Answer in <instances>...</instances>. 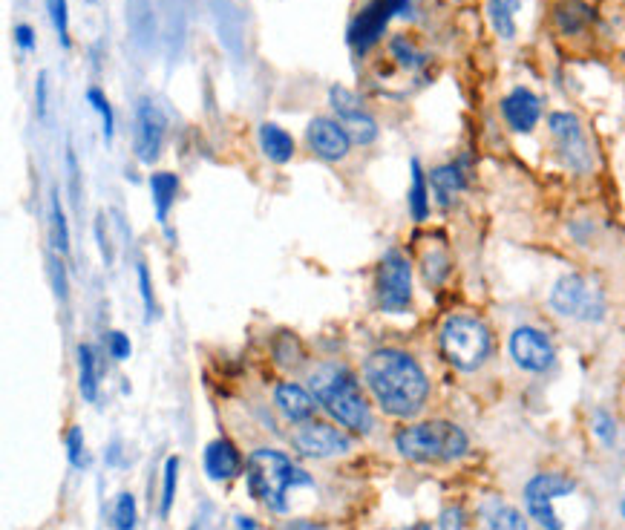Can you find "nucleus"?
<instances>
[{"instance_id":"nucleus-18","label":"nucleus","mask_w":625,"mask_h":530,"mask_svg":"<svg viewBox=\"0 0 625 530\" xmlns=\"http://www.w3.org/2000/svg\"><path fill=\"white\" fill-rule=\"evenodd\" d=\"M479 516L484 530H530L528 519L516 507L507 505L502 499H496V496H490V499L481 502Z\"/></svg>"},{"instance_id":"nucleus-1","label":"nucleus","mask_w":625,"mask_h":530,"mask_svg":"<svg viewBox=\"0 0 625 530\" xmlns=\"http://www.w3.org/2000/svg\"><path fill=\"white\" fill-rule=\"evenodd\" d=\"M363 381L381 410L395 418H412L418 415L427 395L430 381L418 361L401 352V349H378L363 363Z\"/></svg>"},{"instance_id":"nucleus-41","label":"nucleus","mask_w":625,"mask_h":530,"mask_svg":"<svg viewBox=\"0 0 625 530\" xmlns=\"http://www.w3.org/2000/svg\"><path fill=\"white\" fill-rule=\"evenodd\" d=\"M237 525H240L242 530H254V528H257V525H254V522H251L248 516H237Z\"/></svg>"},{"instance_id":"nucleus-43","label":"nucleus","mask_w":625,"mask_h":530,"mask_svg":"<svg viewBox=\"0 0 625 530\" xmlns=\"http://www.w3.org/2000/svg\"><path fill=\"white\" fill-rule=\"evenodd\" d=\"M620 516L625 519V496H623V502H620Z\"/></svg>"},{"instance_id":"nucleus-7","label":"nucleus","mask_w":625,"mask_h":530,"mask_svg":"<svg viewBox=\"0 0 625 530\" xmlns=\"http://www.w3.org/2000/svg\"><path fill=\"white\" fill-rule=\"evenodd\" d=\"M415 9V0H369L355 21L349 24V44L358 55H366L369 49L381 41L386 26L392 18H407Z\"/></svg>"},{"instance_id":"nucleus-35","label":"nucleus","mask_w":625,"mask_h":530,"mask_svg":"<svg viewBox=\"0 0 625 530\" xmlns=\"http://www.w3.org/2000/svg\"><path fill=\"white\" fill-rule=\"evenodd\" d=\"M107 352L113 361H127L133 346H130V338L124 332H107Z\"/></svg>"},{"instance_id":"nucleus-31","label":"nucleus","mask_w":625,"mask_h":530,"mask_svg":"<svg viewBox=\"0 0 625 530\" xmlns=\"http://www.w3.org/2000/svg\"><path fill=\"white\" fill-rule=\"evenodd\" d=\"M87 101H90V107H93L98 116H101L104 139H107V142H113V133H116V116H113V107H110L107 96H104L98 87H90V90H87Z\"/></svg>"},{"instance_id":"nucleus-3","label":"nucleus","mask_w":625,"mask_h":530,"mask_svg":"<svg viewBox=\"0 0 625 530\" xmlns=\"http://www.w3.org/2000/svg\"><path fill=\"white\" fill-rule=\"evenodd\" d=\"M245 476H248L251 496L260 499L271 510H286L291 490L312 484V476L303 467H297L291 458L277 453V450H257V453H251L248 464H245Z\"/></svg>"},{"instance_id":"nucleus-14","label":"nucleus","mask_w":625,"mask_h":530,"mask_svg":"<svg viewBox=\"0 0 625 530\" xmlns=\"http://www.w3.org/2000/svg\"><path fill=\"white\" fill-rule=\"evenodd\" d=\"M306 139L309 147L314 150V156H320L323 162H340L349 156V147H352V136L346 133V127L337 119H326V116H317L309 121L306 127Z\"/></svg>"},{"instance_id":"nucleus-22","label":"nucleus","mask_w":625,"mask_h":530,"mask_svg":"<svg viewBox=\"0 0 625 530\" xmlns=\"http://www.w3.org/2000/svg\"><path fill=\"white\" fill-rule=\"evenodd\" d=\"M430 185H433L438 202L447 208L453 205L458 193L464 191V173H461V165H441L430 173Z\"/></svg>"},{"instance_id":"nucleus-29","label":"nucleus","mask_w":625,"mask_h":530,"mask_svg":"<svg viewBox=\"0 0 625 530\" xmlns=\"http://www.w3.org/2000/svg\"><path fill=\"white\" fill-rule=\"evenodd\" d=\"M49 12L52 29L58 35V44L67 49L70 47V12H67V0H44Z\"/></svg>"},{"instance_id":"nucleus-32","label":"nucleus","mask_w":625,"mask_h":530,"mask_svg":"<svg viewBox=\"0 0 625 530\" xmlns=\"http://www.w3.org/2000/svg\"><path fill=\"white\" fill-rule=\"evenodd\" d=\"M176 482H179V458L170 456L165 461V490H162V516H168L173 499H176Z\"/></svg>"},{"instance_id":"nucleus-2","label":"nucleus","mask_w":625,"mask_h":530,"mask_svg":"<svg viewBox=\"0 0 625 530\" xmlns=\"http://www.w3.org/2000/svg\"><path fill=\"white\" fill-rule=\"evenodd\" d=\"M312 392L317 404L329 415H335L337 421L355 433H369L372 430V412L369 404L363 401L361 386L355 381V375L340 366V363H323L312 372Z\"/></svg>"},{"instance_id":"nucleus-30","label":"nucleus","mask_w":625,"mask_h":530,"mask_svg":"<svg viewBox=\"0 0 625 530\" xmlns=\"http://www.w3.org/2000/svg\"><path fill=\"white\" fill-rule=\"evenodd\" d=\"M389 49H392V58H398V64L401 67H407V70H418V67H424L427 64V55L421 52V49L415 47L409 38H395L392 44H389Z\"/></svg>"},{"instance_id":"nucleus-39","label":"nucleus","mask_w":625,"mask_h":530,"mask_svg":"<svg viewBox=\"0 0 625 530\" xmlns=\"http://www.w3.org/2000/svg\"><path fill=\"white\" fill-rule=\"evenodd\" d=\"M15 44L24 49V52H32L35 47V32L29 24H18L15 26Z\"/></svg>"},{"instance_id":"nucleus-8","label":"nucleus","mask_w":625,"mask_h":530,"mask_svg":"<svg viewBox=\"0 0 625 530\" xmlns=\"http://www.w3.org/2000/svg\"><path fill=\"white\" fill-rule=\"evenodd\" d=\"M577 484L562 473H536L525 484V507L533 522H539L545 530H565V522L556 513V502L571 496Z\"/></svg>"},{"instance_id":"nucleus-37","label":"nucleus","mask_w":625,"mask_h":530,"mask_svg":"<svg viewBox=\"0 0 625 530\" xmlns=\"http://www.w3.org/2000/svg\"><path fill=\"white\" fill-rule=\"evenodd\" d=\"M441 530H464V510L461 507H447L438 519Z\"/></svg>"},{"instance_id":"nucleus-19","label":"nucleus","mask_w":625,"mask_h":530,"mask_svg":"<svg viewBox=\"0 0 625 530\" xmlns=\"http://www.w3.org/2000/svg\"><path fill=\"white\" fill-rule=\"evenodd\" d=\"M594 21V9L585 0H559L553 6V24L562 35H579Z\"/></svg>"},{"instance_id":"nucleus-16","label":"nucleus","mask_w":625,"mask_h":530,"mask_svg":"<svg viewBox=\"0 0 625 530\" xmlns=\"http://www.w3.org/2000/svg\"><path fill=\"white\" fill-rule=\"evenodd\" d=\"M242 470V456L237 453V447L225 438H217L205 447V473L208 479L214 482H225V479H234L240 476Z\"/></svg>"},{"instance_id":"nucleus-6","label":"nucleus","mask_w":625,"mask_h":530,"mask_svg":"<svg viewBox=\"0 0 625 530\" xmlns=\"http://www.w3.org/2000/svg\"><path fill=\"white\" fill-rule=\"evenodd\" d=\"M553 312L582 323H597L605 317V294L582 274H565L551 289Z\"/></svg>"},{"instance_id":"nucleus-11","label":"nucleus","mask_w":625,"mask_h":530,"mask_svg":"<svg viewBox=\"0 0 625 530\" xmlns=\"http://www.w3.org/2000/svg\"><path fill=\"white\" fill-rule=\"evenodd\" d=\"M133 150H136V159L145 162V165H153L162 153V145H165V130H168V121H165V113L150 101V98H142L136 104V121H133Z\"/></svg>"},{"instance_id":"nucleus-10","label":"nucleus","mask_w":625,"mask_h":530,"mask_svg":"<svg viewBox=\"0 0 625 530\" xmlns=\"http://www.w3.org/2000/svg\"><path fill=\"white\" fill-rule=\"evenodd\" d=\"M548 127H551L556 150L562 156V162L577 173H588L591 170V145L585 139V130L574 113H551L548 116Z\"/></svg>"},{"instance_id":"nucleus-21","label":"nucleus","mask_w":625,"mask_h":530,"mask_svg":"<svg viewBox=\"0 0 625 530\" xmlns=\"http://www.w3.org/2000/svg\"><path fill=\"white\" fill-rule=\"evenodd\" d=\"M522 9V0H487V21L502 41L516 38V12Z\"/></svg>"},{"instance_id":"nucleus-5","label":"nucleus","mask_w":625,"mask_h":530,"mask_svg":"<svg viewBox=\"0 0 625 530\" xmlns=\"http://www.w3.org/2000/svg\"><path fill=\"white\" fill-rule=\"evenodd\" d=\"M490 332L487 326L467 317V314H453L447 317V323L441 326V355L453 363L461 372H473L490 355Z\"/></svg>"},{"instance_id":"nucleus-9","label":"nucleus","mask_w":625,"mask_h":530,"mask_svg":"<svg viewBox=\"0 0 625 530\" xmlns=\"http://www.w3.org/2000/svg\"><path fill=\"white\" fill-rule=\"evenodd\" d=\"M378 303L389 314L407 312L412 303V268L401 251H386L378 268Z\"/></svg>"},{"instance_id":"nucleus-23","label":"nucleus","mask_w":625,"mask_h":530,"mask_svg":"<svg viewBox=\"0 0 625 530\" xmlns=\"http://www.w3.org/2000/svg\"><path fill=\"white\" fill-rule=\"evenodd\" d=\"M179 193V179L173 173H153L150 176V196H153V208H156V219L168 222L170 208L176 202Z\"/></svg>"},{"instance_id":"nucleus-15","label":"nucleus","mask_w":625,"mask_h":530,"mask_svg":"<svg viewBox=\"0 0 625 530\" xmlns=\"http://www.w3.org/2000/svg\"><path fill=\"white\" fill-rule=\"evenodd\" d=\"M502 116L513 133H530L542 119V101L528 87H513L502 98Z\"/></svg>"},{"instance_id":"nucleus-44","label":"nucleus","mask_w":625,"mask_h":530,"mask_svg":"<svg viewBox=\"0 0 625 530\" xmlns=\"http://www.w3.org/2000/svg\"><path fill=\"white\" fill-rule=\"evenodd\" d=\"M90 3H96V0H90Z\"/></svg>"},{"instance_id":"nucleus-24","label":"nucleus","mask_w":625,"mask_h":530,"mask_svg":"<svg viewBox=\"0 0 625 530\" xmlns=\"http://www.w3.org/2000/svg\"><path fill=\"white\" fill-rule=\"evenodd\" d=\"M78 389L84 395V401H96L98 398V361L93 346H78Z\"/></svg>"},{"instance_id":"nucleus-13","label":"nucleus","mask_w":625,"mask_h":530,"mask_svg":"<svg viewBox=\"0 0 625 530\" xmlns=\"http://www.w3.org/2000/svg\"><path fill=\"white\" fill-rule=\"evenodd\" d=\"M510 358L525 372H545V369H551L556 352H553V343L545 332H539L533 326H519L510 335Z\"/></svg>"},{"instance_id":"nucleus-12","label":"nucleus","mask_w":625,"mask_h":530,"mask_svg":"<svg viewBox=\"0 0 625 530\" xmlns=\"http://www.w3.org/2000/svg\"><path fill=\"white\" fill-rule=\"evenodd\" d=\"M294 447L303 453V456L312 458H332L343 456L352 450V441L340 433L332 424H323V421H303L294 435H291Z\"/></svg>"},{"instance_id":"nucleus-33","label":"nucleus","mask_w":625,"mask_h":530,"mask_svg":"<svg viewBox=\"0 0 625 530\" xmlns=\"http://www.w3.org/2000/svg\"><path fill=\"white\" fill-rule=\"evenodd\" d=\"M594 435L600 438L602 444H614V438H617V424L605 410L594 412Z\"/></svg>"},{"instance_id":"nucleus-42","label":"nucleus","mask_w":625,"mask_h":530,"mask_svg":"<svg viewBox=\"0 0 625 530\" xmlns=\"http://www.w3.org/2000/svg\"><path fill=\"white\" fill-rule=\"evenodd\" d=\"M407 530H433V528H430V525H424V522H418V525H412V528H407Z\"/></svg>"},{"instance_id":"nucleus-25","label":"nucleus","mask_w":625,"mask_h":530,"mask_svg":"<svg viewBox=\"0 0 625 530\" xmlns=\"http://www.w3.org/2000/svg\"><path fill=\"white\" fill-rule=\"evenodd\" d=\"M409 214L415 222H424L430 214V188H427V176L421 170V162L412 159V185H409Z\"/></svg>"},{"instance_id":"nucleus-38","label":"nucleus","mask_w":625,"mask_h":530,"mask_svg":"<svg viewBox=\"0 0 625 530\" xmlns=\"http://www.w3.org/2000/svg\"><path fill=\"white\" fill-rule=\"evenodd\" d=\"M49 268H52V280H55V294L64 300V297H67V271H64V265H61L58 257H52Z\"/></svg>"},{"instance_id":"nucleus-34","label":"nucleus","mask_w":625,"mask_h":530,"mask_svg":"<svg viewBox=\"0 0 625 530\" xmlns=\"http://www.w3.org/2000/svg\"><path fill=\"white\" fill-rule=\"evenodd\" d=\"M67 456L73 461V467H84L87 464V453H84V433L81 427H73L67 433Z\"/></svg>"},{"instance_id":"nucleus-4","label":"nucleus","mask_w":625,"mask_h":530,"mask_svg":"<svg viewBox=\"0 0 625 530\" xmlns=\"http://www.w3.org/2000/svg\"><path fill=\"white\" fill-rule=\"evenodd\" d=\"M395 447L409 461L430 464V461L461 458L467 453L470 441H467V433L456 424H450V421H427V424L404 427L401 433L395 435Z\"/></svg>"},{"instance_id":"nucleus-45","label":"nucleus","mask_w":625,"mask_h":530,"mask_svg":"<svg viewBox=\"0 0 625 530\" xmlns=\"http://www.w3.org/2000/svg\"><path fill=\"white\" fill-rule=\"evenodd\" d=\"M191 530H196V528H191Z\"/></svg>"},{"instance_id":"nucleus-26","label":"nucleus","mask_w":625,"mask_h":530,"mask_svg":"<svg viewBox=\"0 0 625 530\" xmlns=\"http://www.w3.org/2000/svg\"><path fill=\"white\" fill-rule=\"evenodd\" d=\"M329 104H332V110L337 113V121L343 124V121H349V119H355V116H361V113H366L363 110V101L349 87H340V84H335L332 90H329Z\"/></svg>"},{"instance_id":"nucleus-27","label":"nucleus","mask_w":625,"mask_h":530,"mask_svg":"<svg viewBox=\"0 0 625 530\" xmlns=\"http://www.w3.org/2000/svg\"><path fill=\"white\" fill-rule=\"evenodd\" d=\"M49 225H52V245H55V251L67 254L70 251V228H67V217H64L58 191L52 193V202H49Z\"/></svg>"},{"instance_id":"nucleus-36","label":"nucleus","mask_w":625,"mask_h":530,"mask_svg":"<svg viewBox=\"0 0 625 530\" xmlns=\"http://www.w3.org/2000/svg\"><path fill=\"white\" fill-rule=\"evenodd\" d=\"M136 274H139V291H142V303H145V317L147 320H153V314H156V300H153V283H150V274H147L145 265H139V268H136Z\"/></svg>"},{"instance_id":"nucleus-28","label":"nucleus","mask_w":625,"mask_h":530,"mask_svg":"<svg viewBox=\"0 0 625 530\" xmlns=\"http://www.w3.org/2000/svg\"><path fill=\"white\" fill-rule=\"evenodd\" d=\"M136 499L133 493H119L116 502H113V513H110V525L113 530H136Z\"/></svg>"},{"instance_id":"nucleus-20","label":"nucleus","mask_w":625,"mask_h":530,"mask_svg":"<svg viewBox=\"0 0 625 530\" xmlns=\"http://www.w3.org/2000/svg\"><path fill=\"white\" fill-rule=\"evenodd\" d=\"M260 147L274 165H286L294 156V139L280 124H271V121L260 124Z\"/></svg>"},{"instance_id":"nucleus-40","label":"nucleus","mask_w":625,"mask_h":530,"mask_svg":"<svg viewBox=\"0 0 625 530\" xmlns=\"http://www.w3.org/2000/svg\"><path fill=\"white\" fill-rule=\"evenodd\" d=\"M35 101H38V116L47 113V73L38 75V87H35Z\"/></svg>"},{"instance_id":"nucleus-17","label":"nucleus","mask_w":625,"mask_h":530,"mask_svg":"<svg viewBox=\"0 0 625 530\" xmlns=\"http://www.w3.org/2000/svg\"><path fill=\"white\" fill-rule=\"evenodd\" d=\"M314 401H317L314 395H309L303 386L291 384V381H286V384H280L277 389H274V404L280 407V412L289 418L291 424L312 421L314 407H317Z\"/></svg>"}]
</instances>
